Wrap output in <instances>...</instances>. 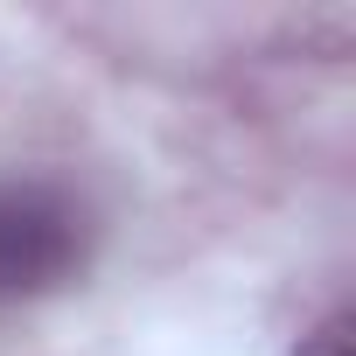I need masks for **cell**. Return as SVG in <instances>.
I'll use <instances>...</instances> for the list:
<instances>
[{
	"instance_id": "cell-1",
	"label": "cell",
	"mask_w": 356,
	"mask_h": 356,
	"mask_svg": "<svg viewBox=\"0 0 356 356\" xmlns=\"http://www.w3.org/2000/svg\"><path fill=\"white\" fill-rule=\"evenodd\" d=\"M84 245H91V224L63 189L8 182L0 189V307L56 293L63 280H77Z\"/></svg>"
},
{
	"instance_id": "cell-2",
	"label": "cell",
	"mask_w": 356,
	"mask_h": 356,
	"mask_svg": "<svg viewBox=\"0 0 356 356\" xmlns=\"http://www.w3.org/2000/svg\"><path fill=\"white\" fill-rule=\"evenodd\" d=\"M293 356H349V314H335V321H321L314 335H300Z\"/></svg>"
}]
</instances>
